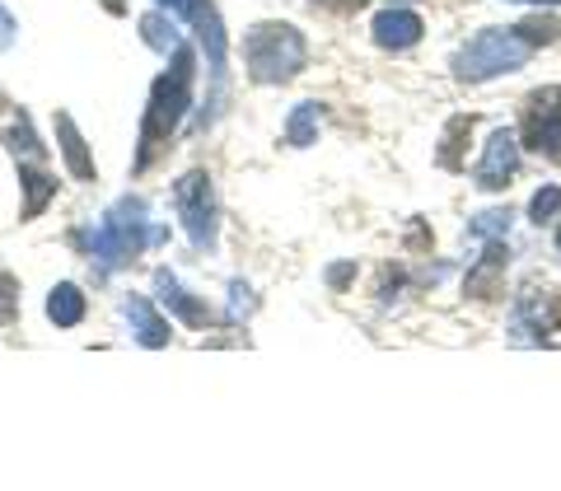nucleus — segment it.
Instances as JSON below:
<instances>
[{
    "label": "nucleus",
    "mask_w": 561,
    "mask_h": 491,
    "mask_svg": "<svg viewBox=\"0 0 561 491\" xmlns=\"http://www.w3.org/2000/svg\"><path fill=\"white\" fill-rule=\"evenodd\" d=\"M192 80H197V52L179 43V47H173V66L150 84L146 122H140V155H136V169H150L154 155L164 150V140L179 132L183 113L192 109Z\"/></svg>",
    "instance_id": "nucleus-1"
},
{
    "label": "nucleus",
    "mask_w": 561,
    "mask_h": 491,
    "mask_svg": "<svg viewBox=\"0 0 561 491\" xmlns=\"http://www.w3.org/2000/svg\"><path fill=\"white\" fill-rule=\"evenodd\" d=\"M160 239V230H150V220H146V202L140 197H122L108 216H103L94 230H84L80 243L90 249V258L99 262L103 272H113V267H127V262L146 249V243Z\"/></svg>",
    "instance_id": "nucleus-2"
},
{
    "label": "nucleus",
    "mask_w": 561,
    "mask_h": 491,
    "mask_svg": "<svg viewBox=\"0 0 561 491\" xmlns=\"http://www.w3.org/2000/svg\"><path fill=\"white\" fill-rule=\"evenodd\" d=\"M309 61V43L295 24H253L243 38V66L257 84H280L300 76Z\"/></svg>",
    "instance_id": "nucleus-3"
},
{
    "label": "nucleus",
    "mask_w": 561,
    "mask_h": 491,
    "mask_svg": "<svg viewBox=\"0 0 561 491\" xmlns=\"http://www.w3.org/2000/svg\"><path fill=\"white\" fill-rule=\"evenodd\" d=\"M534 57V43H524L519 28H482L468 47H459L454 57V76L459 80H491L505 70H519Z\"/></svg>",
    "instance_id": "nucleus-4"
},
{
    "label": "nucleus",
    "mask_w": 561,
    "mask_h": 491,
    "mask_svg": "<svg viewBox=\"0 0 561 491\" xmlns=\"http://www.w3.org/2000/svg\"><path fill=\"white\" fill-rule=\"evenodd\" d=\"M173 202H179V220L192 239V249H216V187H210L206 169H192L173 187Z\"/></svg>",
    "instance_id": "nucleus-5"
},
{
    "label": "nucleus",
    "mask_w": 561,
    "mask_h": 491,
    "mask_svg": "<svg viewBox=\"0 0 561 491\" xmlns=\"http://www.w3.org/2000/svg\"><path fill=\"white\" fill-rule=\"evenodd\" d=\"M524 146L557 160L561 155V90H542L524 109Z\"/></svg>",
    "instance_id": "nucleus-6"
},
{
    "label": "nucleus",
    "mask_w": 561,
    "mask_h": 491,
    "mask_svg": "<svg viewBox=\"0 0 561 491\" xmlns=\"http://www.w3.org/2000/svg\"><path fill=\"white\" fill-rule=\"evenodd\" d=\"M515 169H519V136L515 132H491L486 140V155H482V164H478V187L482 192H496L515 179Z\"/></svg>",
    "instance_id": "nucleus-7"
},
{
    "label": "nucleus",
    "mask_w": 561,
    "mask_h": 491,
    "mask_svg": "<svg viewBox=\"0 0 561 491\" xmlns=\"http://www.w3.org/2000/svg\"><path fill=\"white\" fill-rule=\"evenodd\" d=\"M154 290H160V300H164L173 313H179L183 323H192V328H206V323H210V309H206V305H202L197 295H192L173 272H164V267L154 272Z\"/></svg>",
    "instance_id": "nucleus-8"
},
{
    "label": "nucleus",
    "mask_w": 561,
    "mask_h": 491,
    "mask_svg": "<svg viewBox=\"0 0 561 491\" xmlns=\"http://www.w3.org/2000/svg\"><path fill=\"white\" fill-rule=\"evenodd\" d=\"M370 28H375V43H379V47H393V52L412 47L421 33H426L421 14H412V10H379Z\"/></svg>",
    "instance_id": "nucleus-9"
},
{
    "label": "nucleus",
    "mask_w": 561,
    "mask_h": 491,
    "mask_svg": "<svg viewBox=\"0 0 561 491\" xmlns=\"http://www.w3.org/2000/svg\"><path fill=\"white\" fill-rule=\"evenodd\" d=\"M122 313H127V323H131V338L140 346H169V323L154 313V305L146 300V295H131L127 305H122Z\"/></svg>",
    "instance_id": "nucleus-10"
},
{
    "label": "nucleus",
    "mask_w": 561,
    "mask_h": 491,
    "mask_svg": "<svg viewBox=\"0 0 561 491\" xmlns=\"http://www.w3.org/2000/svg\"><path fill=\"white\" fill-rule=\"evenodd\" d=\"M519 323H534L538 332L561 328V290H538L529 286L519 295Z\"/></svg>",
    "instance_id": "nucleus-11"
},
{
    "label": "nucleus",
    "mask_w": 561,
    "mask_h": 491,
    "mask_svg": "<svg viewBox=\"0 0 561 491\" xmlns=\"http://www.w3.org/2000/svg\"><path fill=\"white\" fill-rule=\"evenodd\" d=\"M57 136H61L66 169L76 173L80 183H90L94 179V160H90V150H84V136H80V127H76V117H70V113H57Z\"/></svg>",
    "instance_id": "nucleus-12"
},
{
    "label": "nucleus",
    "mask_w": 561,
    "mask_h": 491,
    "mask_svg": "<svg viewBox=\"0 0 561 491\" xmlns=\"http://www.w3.org/2000/svg\"><path fill=\"white\" fill-rule=\"evenodd\" d=\"M501 276H505V249H501V243H491L478 267L468 272V295H478V300H496V295H501Z\"/></svg>",
    "instance_id": "nucleus-13"
},
{
    "label": "nucleus",
    "mask_w": 561,
    "mask_h": 491,
    "mask_svg": "<svg viewBox=\"0 0 561 491\" xmlns=\"http://www.w3.org/2000/svg\"><path fill=\"white\" fill-rule=\"evenodd\" d=\"M47 319L57 323V328H76L84 319V295H80V286L61 281V286L47 295Z\"/></svg>",
    "instance_id": "nucleus-14"
},
{
    "label": "nucleus",
    "mask_w": 561,
    "mask_h": 491,
    "mask_svg": "<svg viewBox=\"0 0 561 491\" xmlns=\"http://www.w3.org/2000/svg\"><path fill=\"white\" fill-rule=\"evenodd\" d=\"M20 183H24V192H28L24 216L33 220V216H38V210L51 202V192H57V183H51V173H47V169H38V164H24V169H20Z\"/></svg>",
    "instance_id": "nucleus-15"
},
{
    "label": "nucleus",
    "mask_w": 561,
    "mask_h": 491,
    "mask_svg": "<svg viewBox=\"0 0 561 491\" xmlns=\"http://www.w3.org/2000/svg\"><path fill=\"white\" fill-rule=\"evenodd\" d=\"M140 33H146V43L154 47V52H173L179 47L183 38H179V20H164V14H146V20H140Z\"/></svg>",
    "instance_id": "nucleus-16"
},
{
    "label": "nucleus",
    "mask_w": 561,
    "mask_h": 491,
    "mask_svg": "<svg viewBox=\"0 0 561 491\" xmlns=\"http://www.w3.org/2000/svg\"><path fill=\"white\" fill-rule=\"evenodd\" d=\"M5 140H10V155L14 160H24V164H38L43 160V146H38V136H33V127H28V117L20 113V122L5 132Z\"/></svg>",
    "instance_id": "nucleus-17"
},
{
    "label": "nucleus",
    "mask_w": 561,
    "mask_h": 491,
    "mask_svg": "<svg viewBox=\"0 0 561 491\" xmlns=\"http://www.w3.org/2000/svg\"><path fill=\"white\" fill-rule=\"evenodd\" d=\"M313 132H319V103H300L290 113V146H313Z\"/></svg>",
    "instance_id": "nucleus-18"
},
{
    "label": "nucleus",
    "mask_w": 561,
    "mask_h": 491,
    "mask_svg": "<svg viewBox=\"0 0 561 491\" xmlns=\"http://www.w3.org/2000/svg\"><path fill=\"white\" fill-rule=\"evenodd\" d=\"M511 235V210H482L472 220V239H505Z\"/></svg>",
    "instance_id": "nucleus-19"
},
{
    "label": "nucleus",
    "mask_w": 561,
    "mask_h": 491,
    "mask_svg": "<svg viewBox=\"0 0 561 491\" xmlns=\"http://www.w3.org/2000/svg\"><path fill=\"white\" fill-rule=\"evenodd\" d=\"M519 33H524V43L548 47V43H557L561 24H557V20H548V14H534V20H524V24H519Z\"/></svg>",
    "instance_id": "nucleus-20"
},
{
    "label": "nucleus",
    "mask_w": 561,
    "mask_h": 491,
    "mask_svg": "<svg viewBox=\"0 0 561 491\" xmlns=\"http://www.w3.org/2000/svg\"><path fill=\"white\" fill-rule=\"evenodd\" d=\"M14 319H20V281L0 272V323H14Z\"/></svg>",
    "instance_id": "nucleus-21"
},
{
    "label": "nucleus",
    "mask_w": 561,
    "mask_h": 491,
    "mask_svg": "<svg viewBox=\"0 0 561 491\" xmlns=\"http://www.w3.org/2000/svg\"><path fill=\"white\" fill-rule=\"evenodd\" d=\"M557 210H561V187H538L534 202H529V216L548 220V216H557Z\"/></svg>",
    "instance_id": "nucleus-22"
},
{
    "label": "nucleus",
    "mask_w": 561,
    "mask_h": 491,
    "mask_svg": "<svg viewBox=\"0 0 561 491\" xmlns=\"http://www.w3.org/2000/svg\"><path fill=\"white\" fill-rule=\"evenodd\" d=\"M154 5H160V10H169V14H173V20H179V24H192V14H197V10L206 5V0H154Z\"/></svg>",
    "instance_id": "nucleus-23"
},
{
    "label": "nucleus",
    "mask_w": 561,
    "mask_h": 491,
    "mask_svg": "<svg viewBox=\"0 0 561 491\" xmlns=\"http://www.w3.org/2000/svg\"><path fill=\"white\" fill-rule=\"evenodd\" d=\"M14 33H20V24H14V14L0 5V52H5L10 43H14Z\"/></svg>",
    "instance_id": "nucleus-24"
},
{
    "label": "nucleus",
    "mask_w": 561,
    "mask_h": 491,
    "mask_svg": "<svg viewBox=\"0 0 561 491\" xmlns=\"http://www.w3.org/2000/svg\"><path fill=\"white\" fill-rule=\"evenodd\" d=\"M230 295H234V309H230L234 319H239V313H249V309H253V300H249L253 290H249V286H239V281H234V290H230Z\"/></svg>",
    "instance_id": "nucleus-25"
},
{
    "label": "nucleus",
    "mask_w": 561,
    "mask_h": 491,
    "mask_svg": "<svg viewBox=\"0 0 561 491\" xmlns=\"http://www.w3.org/2000/svg\"><path fill=\"white\" fill-rule=\"evenodd\" d=\"M328 281H332V286H346V281H351V262H342V267H332V272H328Z\"/></svg>",
    "instance_id": "nucleus-26"
},
{
    "label": "nucleus",
    "mask_w": 561,
    "mask_h": 491,
    "mask_svg": "<svg viewBox=\"0 0 561 491\" xmlns=\"http://www.w3.org/2000/svg\"><path fill=\"white\" fill-rule=\"evenodd\" d=\"M515 5H561V0H515Z\"/></svg>",
    "instance_id": "nucleus-27"
},
{
    "label": "nucleus",
    "mask_w": 561,
    "mask_h": 491,
    "mask_svg": "<svg viewBox=\"0 0 561 491\" xmlns=\"http://www.w3.org/2000/svg\"><path fill=\"white\" fill-rule=\"evenodd\" d=\"M103 5H108V10H122V5H127V0H103Z\"/></svg>",
    "instance_id": "nucleus-28"
},
{
    "label": "nucleus",
    "mask_w": 561,
    "mask_h": 491,
    "mask_svg": "<svg viewBox=\"0 0 561 491\" xmlns=\"http://www.w3.org/2000/svg\"><path fill=\"white\" fill-rule=\"evenodd\" d=\"M557 249H561V230H557Z\"/></svg>",
    "instance_id": "nucleus-29"
}]
</instances>
